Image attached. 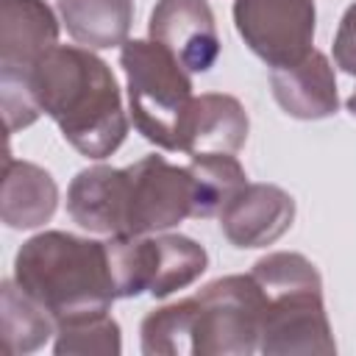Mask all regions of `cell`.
<instances>
[{
  "label": "cell",
  "instance_id": "1",
  "mask_svg": "<svg viewBox=\"0 0 356 356\" xmlns=\"http://www.w3.org/2000/svg\"><path fill=\"white\" fill-rule=\"evenodd\" d=\"M28 86L42 114L86 159L111 156L128 134L111 67L83 44H56L31 70Z\"/></svg>",
  "mask_w": 356,
  "mask_h": 356
},
{
  "label": "cell",
  "instance_id": "2",
  "mask_svg": "<svg viewBox=\"0 0 356 356\" xmlns=\"http://www.w3.org/2000/svg\"><path fill=\"white\" fill-rule=\"evenodd\" d=\"M14 281L56 323L111 312L117 300L106 242L67 231H42L14 256Z\"/></svg>",
  "mask_w": 356,
  "mask_h": 356
},
{
  "label": "cell",
  "instance_id": "3",
  "mask_svg": "<svg viewBox=\"0 0 356 356\" xmlns=\"http://www.w3.org/2000/svg\"><path fill=\"white\" fill-rule=\"evenodd\" d=\"M250 275L267 298L259 334L264 356L337 353L323 303V278L306 256L289 250L267 253L253 264Z\"/></svg>",
  "mask_w": 356,
  "mask_h": 356
},
{
  "label": "cell",
  "instance_id": "4",
  "mask_svg": "<svg viewBox=\"0 0 356 356\" xmlns=\"http://www.w3.org/2000/svg\"><path fill=\"white\" fill-rule=\"evenodd\" d=\"M128 81V106L136 131L161 150H181L192 108V78L181 61L153 39H128L120 47Z\"/></svg>",
  "mask_w": 356,
  "mask_h": 356
},
{
  "label": "cell",
  "instance_id": "5",
  "mask_svg": "<svg viewBox=\"0 0 356 356\" xmlns=\"http://www.w3.org/2000/svg\"><path fill=\"white\" fill-rule=\"evenodd\" d=\"M58 44V19L44 0L0 3V103L8 134L39 120L42 108L28 86L36 61Z\"/></svg>",
  "mask_w": 356,
  "mask_h": 356
},
{
  "label": "cell",
  "instance_id": "6",
  "mask_svg": "<svg viewBox=\"0 0 356 356\" xmlns=\"http://www.w3.org/2000/svg\"><path fill=\"white\" fill-rule=\"evenodd\" d=\"M195 353L192 356H250L259 350L267 298L248 275H222L195 292Z\"/></svg>",
  "mask_w": 356,
  "mask_h": 356
},
{
  "label": "cell",
  "instance_id": "7",
  "mask_svg": "<svg viewBox=\"0 0 356 356\" xmlns=\"http://www.w3.org/2000/svg\"><path fill=\"white\" fill-rule=\"evenodd\" d=\"M314 0H234L236 33L270 70L314 50Z\"/></svg>",
  "mask_w": 356,
  "mask_h": 356
},
{
  "label": "cell",
  "instance_id": "8",
  "mask_svg": "<svg viewBox=\"0 0 356 356\" xmlns=\"http://www.w3.org/2000/svg\"><path fill=\"white\" fill-rule=\"evenodd\" d=\"M192 217V175L164 156H145L128 167V231L147 236Z\"/></svg>",
  "mask_w": 356,
  "mask_h": 356
},
{
  "label": "cell",
  "instance_id": "9",
  "mask_svg": "<svg viewBox=\"0 0 356 356\" xmlns=\"http://www.w3.org/2000/svg\"><path fill=\"white\" fill-rule=\"evenodd\" d=\"M147 33L186 72H209L220 58V33L209 0H159L150 11Z\"/></svg>",
  "mask_w": 356,
  "mask_h": 356
},
{
  "label": "cell",
  "instance_id": "10",
  "mask_svg": "<svg viewBox=\"0 0 356 356\" xmlns=\"http://www.w3.org/2000/svg\"><path fill=\"white\" fill-rule=\"evenodd\" d=\"M217 217L225 239L234 248H267L292 228L295 197L275 184H245Z\"/></svg>",
  "mask_w": 356,
  "mask_h": 356
},
{
  "label": "cell",
  "instance_id": "11",
  "mask_svg": "<svg viewBox=\"0 0 356 356\" xmlns=\"http://www.w3.org/2000/svg\"><path fill=\"white\" fill-rule=\"evenodd\" d=\"M67 214L89 234L125 236L128 231V167H86L67 189Z\"/></svg>",
  "mask_w": 356,
  "mask_h": 356
},
{
  "label": "cell",
  "instance_id": "12",
  "mask_svg": "<svg viewBox=\"0 0 356 356\" xmlns=\"http://www.w3.org/2000/svg\"><path fill=\"white\" fill-rule=\"evenodd\" d=\"M275 103L295 120H325L339 108L337 75L325 53L312 50L289 67L270 70Z\"/></svg>",
  "mask_w": 356,
  "mask_h": 356
},
{
  "label": "cell",
  "instance_id": "13",
  "mask_svg": "<svg viewBox=\"0 0 356 356\" xmlns=\"http://www.w3.org/2000/svg\"><path fill=\"white\" fill-rule=\"evenodd\" d=\"M250 131V120L245 106L234 95L206 92L192 100L184 125L181 153L203 156V153H236Z\"/></svg>",
  "mask_w": 356,
  "mask_h": 356
},
{
  "label": "cell",
  "instance_id": "14",
  "mask_svg": "<svg viewBox=\"0 0 356 356\" xmlns=\"http://www.w3.org/2000/svg\"><path fill=\"white\" fill-rule=\"evenodd\" d=\"M58 206V186L53 175L33 164L19 161L11 153L3 161V195H0V217L8 228L31 231L56 214Z\"/></svg>",
  "mask_w": 356,
  "mask_h": 356
},
{
  "label": "cell",
  "instance_id": "15",
  "mask_svg": "<svg viewBox=\"0 0 356 356\" xmlns=\"http://www.w3.org/2000/svg\"><path fill=\"white\" fill-rule=\"evenodd\" d=\"M67 33L89 47H122L134 25V0H56Z\"/></svg>",
  "mask_w": 356,
  "mask_h": 356
},
{
  "label": "cell",
  "instance_id": "16",
  "mask_svg": "<svg viewBox=\"0 0 356 356\" xmlns=\"http://www.w3.org/2000/svg\"><path fill=\"white\" fill-rule=\"evenodd\" d=\"M150 250V284L153 298H170L178 289L192 286L209 267V253L192 236L184 234H147Z\"/></svg>",
  "mask_w": 356,
  "mask_h": 356
},
{
  "label": "cell",
  "instance_id": "17",
  "mask_svg": "<svg viewBox=\"0 0 356 356\" xmlns=\"http://www.w3.org/2000/svg\"><path fill=\"white\" fill-rule=\"evenodd\" d=\"M0 323H3V342L11 356H25L39 350L50 337H56L53 314L33 300L14 278L0 284Z\"/></svg>",
  "mask_w": 356,
  "mask_h": 356
},
{
  "label": "cell",
  "instance_id": "18",
  "mask_svg": "<svg viewBox=\"0 0 356 356\" xmlns=\"http://www.w3.org/2000/svg\"><path fill=\"white\" fill-rule=\"evenodd\" d=\"M192 175V217L206 220L222 211V206L248 184L245 167L234 153H203L186 164Z\"/></svg>",
  "mask_w": 356,
  "mask_h": 356
},
{
  "label": "cell",
  "instance_id": "19",
  "mask_svg": "<svg viewBox=\"0 0 356 356\" xmlns=\"http://www.w3.org/2000/svg\"><path fill=\"white\" fill-rule=\"evenodd\" d=\"M195 295L167 303L145 314L139 342L145 356H189L195 353Z\"/></svg>",
  "mask_w": 356,
  "mask_h": 356
},
{
  "label": "cell",
  "instance_id": "20",
  "mask_svg": "<svg viewBox=\"0 0 356 356\" xmlns=\"http://www.w3.org/2000/svg\"><path fill=\"white\" fill-rule=\"evenodd\" d=\"M56 356H120L122 337L117 320L106 314L56 323Z\"/></svg>",
  "mask_w": 356,
  "mask_h": 356
},
{
  "label": "cell",
  "instance_id": "21",
  "mask_svg": "<svg viewBox=\"0 0 356 356\" xmlns=\"http://www.w3.org/2000/svg\"><path fill=\"white\" fill-rule=\"evenodd\" d=\"M334 64L342 72L356 75V3L348 6V11L339 19V28H337V36H334ZM345 106L356 117V89L350 92Z\"/></svg>",
  "mask_w": 356,
  "mask_h": 356
}]
</instances>
